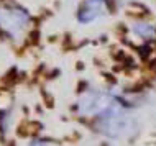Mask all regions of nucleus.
<instances>
[{"mask_svg":"<svg viewBox=\"0 0 156 146\" xmlns=\"http://www.w3.org/2000/svg\"><path fill=\"white\" fill-rule=\"evenodd\" d=\"M108 0H82L76 10V20L81 25H89L108 15Z\"/></svg>","mask_w":156,"mask_h":146,"instance_id":"nucleus-4","label":"nucleus"},{"mask_svg":"<svg viewBox=\"0 0 156 146\" xmlns=\"http://www.w3.org/2000/svg\"><path fill=\"white\" fill-rule=\"evenodd\" d=\"M31 26V15L16 3L0 5V35L8 40H20Z\"/></svg>","mask_w":156,"mask_h":146,"instance_id":"nucleus-2","label":"nucleus"},{"mask_svg":"<svg viewBox=\"0 0 156 146\" xmlns=\"http://www.w3.org/2000/svg\"><path fill=\"white\" fill-rule=\"evenodd\" d=\"M97 130L108 138H122L130 133L133 127V116L128 113V107L119 99L107 108L102 115L97 116Z\"/></svg>","mask_w":156,"mask_h":146,"instance_id":"nucleus-1","label":"nucleus"},{"mask_svg":"<svg viewBox=\"0 0 156 146\" xmlns=\"http://www.w3.org/2000/svg\"><path fill=\"white\" fill-rule=\"evenodd\" d=\"M28 146H59L58 143H54L51 140H46V138H35L30 141Z\"/></svg>","mask_w":156,"mask_h":146,"instance_id":"nucleus-6","label":"nucleus"},{"mask_svg":"<svg viewBox=\"0 0 156 146\" xmlns=\"http://www.w3.org/2000/svg\"><path fill=\"white\" fill-rule=\"evenodd\" d=\"M119 97L108 92H89L77 100V113L82 116H99L110 108Z\"/></svg>","mask_w":156,"mask_h":146,"instance_id":"nucleus-3","label":"nucleus"},{"mask_svg":"<svg viewBox=\"0 0 156 146\" xmlns=\"http://www.w3.org/2000/svg\"><path fill=\"white\" fill-rule=\"evenodd\" d=\"M132 33L136 38L146 41V40H153L156 36V28H154V25H151L150 22L138 20V22L132 23Z\"/></svg>","mask_w":156,"mask_h":146,"instance_id":"nucleus-5","label":"nucleus"}]
</instances>
